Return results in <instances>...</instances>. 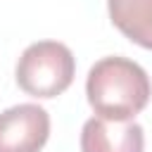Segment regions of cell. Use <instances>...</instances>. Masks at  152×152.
Here are the masks:
<instances>
[{
    "instance_id": "2",
    "label": "cell",
    "mask_w": 152,
    "mask_h": 152,
    "mask_svg": "<svg viewBox=\"0 0 152 152\" xmlns=\"http://www.w3.org/2000/svg\"><path fill=\"white\" fill-rule=\"evenodd\" d=\"M76 74V59L71 50L59 40L31 43L17 62V83L24 93L33 97H57L62 95Z\"/></svg>"
},
{
    "instance_id": "1",
    "label": "cell",
    "mask_w": 152,
    "mask_h": 152,
    "mask_svg": "<svg viewBox=\"0 0 152 152\" xmlns=\"http://www.w3.org/2000/svg\"><path fill=\"white\" fill-rule=\"evenodd\" d=\"M86 95L97 116L128 121L147 107L152 83L138 62L112 55L90 66L86 78Z\"/></svg>"
},
{
    "instance_id": "5",
    "label": "cell",
    "mask_w": 152,
    "mask_h": 152,
    "mask_svg": "<svg viewBox=\"0 0 152 152\" xmlns=\"http://www.w3.org/2000/svg\"><path fill=\"white\" fill-rule=\"evenodd\" d=\"M107 10L128 40L152 50V0H107Z\"/></svg>"
},
{
    "instance_id": "4",
    "label": "cell",
    "mask_w": 152,
    "mask_h": 152,
    "mask_svg": "<svg viewBox=\"0 0 152 152\" xmlns=\"http://www.w3.org/2000/svg\"><path fill=\"white\" fill-rule=\"evenodd\" d=\"M145 131L133 119L112 121L93 116L81 131V152H142Z\"/></svg>"
},
{
    "instance_id": "3",
    "label": "cell",
    "mask_w": 152,
    "mask_h": 152,
    "mask_svg": "<svg viewBox=\"0 0 152 152\" xmlns=\"http://www.w3.org/2000/svg\"><path fill=\"white\" fill-rule=\"evenodd\" d=\"M50 138V114L33 102L0 112V152H40Z\"/></svg>"
}]
</instances>
